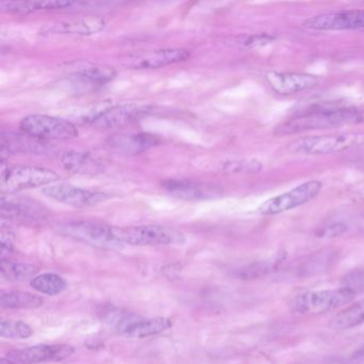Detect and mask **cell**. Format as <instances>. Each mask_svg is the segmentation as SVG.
I'll return each mask as SVG.
<instances>
[{"mask_svg": "<svg viewBox=\"0 0 364 364\" xmlns=\"http://www.w3.org/2000/svg\"><path fill=\"white\" fill-rule=\"evenodd\" d=\"M33 333V328L26 322L15 320L0 322V336L6 339H28Z\"/></svg>", "mask_w": 364, "mask_h": 364, "instance_id": "obj_27", "label": "cell"}, {"mask_svg": "<svg viewBox=\"0 0 364 364\" xmlns=\"http://www.w3.org/2000/svg\"><path fill=\"white\" fill-rule=\"evenodd\" d=\"M0 364H17V363H15V361H13V360L6 359V358H3V359H1V361H0Z\"/></svg>", "mask_w": 364, "mask_h": 364, "instance_id": "obj_32", "label": "cell"}, {"mask_svg": "<svg viewBox=\"0 0 364 364\" xmlns=\"http://www.w3.org/2000/svg\"><path fill=\"white\" fill-rule=\"evenodd\" d=\"M106 26L102 17H88L83 19L58 21L42 28V35H91L100 33Z\"/></svg>", "mask_w": 364, "mask_h": 364, "instance_id": "obj_16", "label": "cell"}, {"mask_svg": "<svg viewBox=\"0 0 364 364\" xmlns=\"http://www.w3.org/2000/svg\"><path fill=\"white\" fill-rule=\"evenodd\" d=\"M42 298L31 293L21 291L3 292L0 295V306L5 309H37L42 306Z\"/></svg>", "mask_w": 364, "mask_h": 364, "instance_id": "obj_23", "label": "cell"}, {"mask_svg": "<svg viewBox=\"0 0 364 364\" xmlns=\"http://www.w3.org/2000/svg\"><path fill=\"white\" fill-rule=\"evenodd\" d=\"M114 235L121 244L132 246H159V245H182L185 243L183 233L173 227L159 225H137V227H114Z\"/></svg>", "mask_w": 364, "mask_h": 364, "instance_id": "obj_3", "label": "cell"}, {"mask_svg": "<svg viewBox=\"0 0 364 364\" xmlns=\"http://www.w3.org/2000/svg\"><path fill=\"white\" fill-rule=\"evenodd\" d=\"M61 234L91 246L105 249H118L122 244L114 235V227L92 221H72L59 225Z\"/></svg>", "mask_w": 364, "mask_h": 364, "instance_id": "obj_7", "label": "cell"}, {"mask_svg": "<svg viewBox=\"0 0 364 364\" xmlns=\"http://www.w3.org/2000/svg\"><path fill=\"white\" fill-rule=\"evenodd\" d=\"M269 88L280 96H291L313 88L318 84V77L306 73L269 72L265 75Z\"/></svg>", "mask_w": 364, "mask_h": 364, "instance_id": "obj_14", "label": "cell"}, {"mask_svg": "<svg viewBox=\"0 0 364 364\" xmlns=\"http://www.w3.org/2000/svg\"><path fill=\"white\" fill-rule=\"evenodd\" d=\"M58 180L59 175L53 170L39 166H12L7 169L3 168L1 171V188L6 193L53 185Z\"/></svg>", "mask_w": 364, "mask_h": 364, "instance_id": "obj_5", "label": "cell"}, {"mask_svg": "<svg viewBox=\"0 0 364 364\" xmlns=\"http://www.w3.org/2000/svg\"><path fill=\"white\" fill-rule=\"evenodd\" d=\"M364 324V300L348 306L336 314L329 326L334 330H347Z\"/></svg>", "mask_w": 364, "mask_h": 364, "instance_id": "obj_22", "label": "cell"}, {"mask_svg": "<svg viewBox=\"0 0 364 364\" xmlns=\"http://www.w3.org/2000/svg\"><path fill=\"white\" fill-rule=\"evenodd\" d=\"M61 164L67 171L83 175H98L105 170L102 159L85 152L69 151L61 155Z\"/></svg>", "mask_w": 364, "mask_h": 364, "instance_id": "obj_17", "label": "cell"}, {"mask_svg": "<svg viewBox=\"0 0 364 364\" xmlns=\"http://www.w3.org/2000/svg\"><path fill=\"white\" fill-rule=\"evenodd\" d=\"M191 56L189 51L182 49H156V51L132 53L122 59V65L132 70H156L160 67L183 62Z\"/></svg>", "mask_w": 364, "mask_h": 364, "instance_id": "obj_9", "label": "cell"}, {"mask_svg": "<svg viewBox=\"0 0 364 364\" xmlns=\"http://www.w3.org/2000/svg\"><path fill=\"white\" fill-rule=\"evenodd\" d=\"M344 283H345V286L344 288H350V290H364V272H352V274L348 275L347 277H345L344 279Z\"/></svg>", "mask_w": 364, "mask_h": 364, "instance_id": "obj_29", "label": "cell"}, {"mask_svg": "<svg viewBox=\"0 0 364 364\" xmlns=\"http://www.w3.org/2000/svg\"><path fill=\"white\" fill-rule=\"evenodd\" d=\"M322 184L320 181H309L292 191L282 195L276 196L267 200L261 205L260 213L265 216L277 215L283 211H291L302 207L313 200L322 191Z\"/></svg>", "mask_w": 364, "mask_h": 364, "instance_id": "obj_8", "label": "cell"}, {"mask_svg": "<svg viewBox=\"0 0 364 364\" xmlns=\"http://www.w3.org/2000/svg\"><path fill=\"white\" fill-rule=\"evenodd\" d=\"M348 124H364V110L338 107L306 112L279 124L275 128V135L288 136Z\"/></svg>", "mask_w": 364, "mask_h": 364, "instance_id": "obj_1", "label": "cell"}, {"mask_svg": "<svg viewBox=\"0 0 364 364\" xmlns=\"http://www.w3.org/2000/svg\"><path fill=\"white\" fill-rule=\"evenodd\" d=\"M363 146V132H342L302 138L291 144L288 151L296 155H328L357 149Z\"/></svg>", "mask_w": 364, "mask_h": 364, "instance_id": "obj_2", "label": "cell"}, {"mask_svg": "<svg viewBox=\"0 0 364 364\" xmlns=\"http://www.w3.org/2000/svg\"><path fill=\"white\" fill-rule=\"evenodd\" d=\"M158 144H159V139L156 136L150 134L121 135L110 140V144L116 149L132 152V153L146 151L157 146Z\"/></svg>", "mask_w": 364, "mask_h": 364, "instance_id": "obj_21", "label": "cell"}, {"mask_svg": "<svg viewBox=\"0 0 364 364\" xmlns=\"http://www.w3.org/2000/svg\"><path fill=\"white\" fill-rule=\"evenodd\" d=\"M15 248V239L10 233H1V251H0V258L1 261L7 260Z\"/></svg>", "mask_w": 364, "mask_h": 364, "instance_id": "obj_30", "label": "cell"}, {"mask_svg": "<svg viewBox=\"0 0 364 364\" xmlns=\"http://www.w3.org/2000/svg\"><path fill=\"white\" fill-rule=\"evenodd\" d=\"M171 327L172 320L167 318L134 320L121 331V334L130 339H142L167 331Z\"/></svg>", "mask_w": 364, "mask_h": 364, "instance_id": "obj_19", "label": "cell"}, {"mask_svg": "<svg viewBox=\"0 0 364 364\" xmlns=\"http://www.w3.org/2000/svg\"><path fill=\"white\" fill-rule=\"evenodd\" d=\"M355 291L348 288L338 290L315 291L298 295L291 302L293 311L304 315H318L332 311L353 302Z\"/></svg>", "mask_w": 364, "mask_h": 364, "instance_id": "obj_4", "label": "cell"}, {"mask_svg": "<svg viewBox=\"0 0 364 364\" xmlns=\"http://www.w3.org/2000/svg\"><path fill=\"white\" fill-rule=\"evenodd\" d=\"M74 1L65 0H49V1H1L0 9L1 11L15 13V15H29L37 11H51V10L65 9L74 5Z\"/></svg>", "mask_w": 364, "mask_h": 364, "instance_id": "obj_20", "label": "cell"}, {"mask_svg": "<svg viewBox=\"0 0 364 364\" xmlns=\"http://www.w3.org/2000/svg\"><path fill=\"white\" fill-rule=\"evenodd\" d=\"M31 286L41 294L55 296L67 288V281L56 274H43L31 280Z\"/></svg>", "mask_w": 364, "mask_h": 364, "instance_id": "obj_26", "label": "cell"}, {"mask_svg": "<svg viewBox=\"0 0 364 364\" xmlns=\"http://www.w3.org/2000/svg\"><path fill=\"white\" fill-rule=\"evenodd\" d=\"M74 353V348L67 344L35 345L9 354L13 361L23 364H35L46 361H62Z\"/></svg>", "mask_w": 364, "mask_h": 364, "instance_id": "obj_15", "label": "cell"}, {"mask_svg": "<svg viewBox=\"0 0 364 364\" xmlns=\"http://www.w3.org/2000/svg\"><path fill=\"white\" fill-rule=\"evenodd\" d=\"M263 166L258 160H233L223 166V170L229 173H258Z\"/></svg>", "mask_w": 364, "mask_h": 364, "instance_id": "obj_28", "label": "cell"}, {"mask_svg": "<svg viewBox=\"0 0 364 364\" xmlns=\"http://www.w3.org/2000/svg\"><path fill=\"white\" fill-rule=\"evenodd\" d=\"M274 40V37L267 35H255L247 37L244 45L246 47H260L268 44Z\"/></svg>", "mask_w": 364, "mask_h": 364, "instance_id": "obj_31", "label": "cell"}, {"mask_svg": "<svg viewBox=\"0 0 364 364\" xmlns=\"http://www.w3.org/2000/svg\"><path fill=\"white\" fill-rule=\"evenodd\" d=\"M149 106L136 104L116 105L98 112L90 119L91 124L101 128L125 125L150 114Z\"/></svg>", "mask_w": 364, "mask_h": 364, "instance_id": "obj_13", "label": "cell"}, {"mask_svg": "<svg viewBox=\"0 0 364 364\" xmlns=\"http://www.w3.org/2000/svg\"><path fill=\"white\" fill-rule=\"evenodd\" d=\"M21 130L35 139L70 140L78 136L76 126L64 119L46 114H31L21 121Z\"/></svg>", "mask_w": 364, "mask_h": 364, "instance_id": "obj_6", "label": "cell"}, {"mask_svg": "<svg viewBox=\"0 0 364 364\" xmlns=\"http://www.w3.org/2000/svg\"><path fill=\"white\" fill-rule=\"evenodd\" d=\"M42 193L49 199L74 207H94L110 198V195L102 191H90L67 183L46 186L43 189Z\"/></svg>", "mask_w": 364, "mask_h": 364, "instance_id": "obj_10", "label": "cell"}, {"mask_svg": "<svg viewBox=\"0 0 364 364\" xmlns=\"http://www.w3.org/2000/svg\"><path fill=\"white\" fill-rule=\"evenodd\" d=\"M1 215L15 220L35 223L46 217L44 209L35 205V202L25 200L1 199Z\"/></svg>", "mask_w": 364, "mask_h": 364, "instance_id": "obj_18", "label": "cell"}, {"mask_svg": "<svg viewBox=\"0 0 364 364\" xmlns=\"http://www.w3.org/2000/svg\"><path fill=\"white\" fill-rule=\"evenodd\" d=\"M0 272L3 278L9 281H25L35 278L37 268L35 265L26 263H13L10 261H1Z\"/></svg>", "mask_w": 364, "mask_h": 364, "instance_id": "obj_25", "label": "cell"}, {"mask_svg": "<svg viewBox=\"0 0 364 364\" xmlns=\"http://www.w3.org/2000/svg\"><path fill=\"white\" fill-rule=\"evenodd\" d=\"M304 27L315 31H354L364 29V10H346L322 13L310 17Z\"/></svg>", "mask_w": 364, "mask_h": 364, "instance_id": "obj_11", "label": "cell"}, {"mask_svg": "<svg viewBox=\"0 0 364 364\" xmlns=\"http://www.w3.org/2000/svg\"><path fill=\"white\" fill-rule=\"evenodd\" d=\"M75 75L85 82L104 85L114 80L116 71L110 65L87 64L79 67Z\"/></svg>", "mask_w": 364, "mask_h": 364, "instance_id": "obj_24", "label": "cell"}, {"mask_svg": "<svg viewBox=\"0 0 364 364\" xmlns=\"http://www.w3.org/2000/svg\"><path fill=\"white\" fill-rule=\"evenodd\" d=\"M168 195L184 201H211L223 197L221 188L191 180H168L163 183Z\"/></svg>", "mask_w": 364, "mask_h": 364, "instance_id": "obj_12", "label": "cell"}]
</instances>
